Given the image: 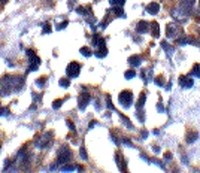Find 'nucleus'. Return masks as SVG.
Instances as JSON below:
<instances>
[{"label": "nucleus", "mask_w": 200, "mask_h": 173, "mask_svg": "<svg viewBox=\"0 0 200 173\" xmlns=\"http://www.w3.org/2000/svg\"><path fill=\"white\" fill-rule=\"evenodd\" d=\"M197 137H199V134H197V131H191V133H187V143H193L194 140H197Z\"/></svg>", "instance_id": "obj_13"}, {"label": "nucleus", "mask_w": 200, "mask_h": 173, "mask_svg": "<svg viewBox=\"0 0 200 173\" xmlns=\"http://www.w3.org/2000/svg\"><path fill=\"white\" fill-rule=\"evenodd\" d=\"M149 27H151V34L154 36V37H158L160 36V24L157 21H152L151 24H149Z\"/></svg>", "instance_id": "obj_11"}, {"label": "nucleus", "mask_w": 200, "mask_h": 173, "mask_svg": "<svg viewBox=\"0 0 200 173\" xmlns=\"http://www.w3.org/2000/svg\"><path fill=\"white\" fill-rule=\"evenodd\" d=\"M81 54L85 55V57H90V55H91V51L88 49L87 46H84V48H81Z\"/></svg>", "instance_id": "obj_19"}, {"label": "nucleus", "mask_w": 200, "mask_h": 173, "mask_svg": "<svg viewBox=\"0 0 200 173\" xmlns=\"http://www.w3.org/2000/svg\"><path fill=\"white\" fill-rule=\"evenodd\" d=\"M133 76H136V72L135 70H130V72L125 73V78H127V79H131Z\"/></svg>", "instance_id": "obj_22"}, {"label": "nucleus", "mask_w": 200, "mask_h": 173, "mask_svg": "<svg viewBox=\"0 0 200 173\" xmlns=\"http://www.w3.org/2000/svg\"><path fill=\"white\" fill-rule=\"evenodd\" d=\"M179 85L182 88H185V90H188V88H191L193 85H194V81H193L191 78H188V76H179Z\"/></svg>", "instance_id": "obj_6"}, {"label": "nucleus", "mask_w": 200, "mask_h": 173, "mask_svg": "<svg viewBox=\"0 0 200 173\" xmlns=\"http://www.w3.org/2000/svg\"><path fill=\"white\" fill-rule=\"evenodd\" d=\"M155 84H157L158 87H164V78H163V76H157V78H155Z\"/></svg>", "instance_id": "obj_18"}, {"label": "nucleus", "mask_w": 200, "mask_h": 173, "mask_svg": "<svg viewBox=\"0 0 200 173\" xmlns=\"http://www.w3.org/2000/svg\"><path fill=\"white\" fill-rule=\"evenodd\" d=\"M145 99H146V94L145 93H142V94H140V97H139V100H137V110L139 109H142L143 108V104H145Z\"/></svg>", "instance_id": "obj_15"}, {"label": "nucleus", "mask_w": 200, "mask_h": 173, "mask_svg": "<svg viewBox=\"0 0 200 173\" xmlns=\"http://www.w3.org/2000/svg\"><path fill=\"white\" fill-rule=\"evenodd\" d=\"M157 110H158V112H164V106L161 104V102L157 104Z\"/></svg>", "instance_id": "obj_24"}, {"label": "nucleus", "mask_w": 200, "mask_h": 173, "mask_svg": "<svg viewBox=\"0 0 200 173\" xmlns=\"http://www.w3.org/2000/svg\"><path fill=\"white\" fill-rule=\"evenodd\" d=\"M181 30L179 27H178V24H175V22H172V24H167V30H166V36L167 39H176L178 36H181Z\"/></svg>", "instance_id": "obj_2"}, {"label": "nucleus", "mask_w": 200, "mask_h": 173, "mask_svg": "<svg viewBox=\"0 0 200 173\" xmlns=\"http://www.w3.org/2000/svg\"><path fill=\"white\" fill-rule=\"evenodd\" d=\"M78 102H79V108H81V109H84L87 104H88V102H90V94H88V93L81 94V96L78 97Z\"/></svg>", "instance_id": "obj_9"}, {"label": "nucleus", "mask_w": 200, "mask_h": 173, "mask_svg": "<svg viewBox=\"0 0 200 173\" xmlns=\"http://www.w3.org/2000/svg\"><path fill=\"white\" fill-rule=\"evenodd\" d=\"M191 76L200 78V64H194V66H193V70H191Z\"/></svg>", "instance_id": "obj_16"}, {"label": "nucleus", "mask_w": 200, "mask_h": 173, "mask_svg": "<svg viewBox=\"0 0 200 173\" xmlns=\"http://www.w3.org/2000/svg\"><path fill=\"white\" fill-rule=\"evenodd\" d=\"M140 61H142V58H140L139 55H133L131 58H129V63L133 66V67H136V66H139L140 64Z\"/></svg>", "instance_id": "obj_14"}, {"label": "nucleus", "mask_w": 200, "mask_h": 173, "mask_svg": "<svg viewBox=\"0 0 200 173\" xmlns=\"http://www.w3.org/2000/svg\"><path fill=\"white\" fill-rule=\"evenodd\" d=\"M146 11H148V13H151V15H157L160 12V3H157V2L149 3L146 6Z\"/></svg>", "instance_id": "obj_8"}, {"label": "nucleus", "mask_w": 200, "mask_h": 173, "mask_svg": "<svg viewBox=\"0 0 200 173\" xmlns=\"http://www.w3.org/2000/svg\"><path fill=\"white\" fill-rule=\"evenodd\" d=\"M196 5V0H179V9L185 13V15H191V11Z\"/></svg>", "instance_id": "obj_3"}, {"label": "nucleus", "mask_w": 200, "mask_h": 173, "mask_svg": "<svg viewBox=\"0 0 200 173\" xmlns=\"http://www.w3.org/2000/svg\"><path fill=\"white\" fill-rule=\"evenodd\" d=\"M164 160H166V161H170V160H172V154H170V152H166V154H164Z\"/></svg>", "instance_id": "obj_23"}, {"label": "nucleus", "mask_w": 200, "mask_h": 173, "mask_svg": "<svg viewBox=\"0 0 200 173\" xmlns=\"http://www.w3.org/2000/svg\"><path fill=\"white\" fill-rule=\"evenodd\" d=\"M148 28H149V22L148 21H139V24L136 26V32L143 34V33H148Z\"/></svg>", "instance_id": "obj_7"}, {"label": "nucleus", "mask_w": 200, "mask_h": 173, "mask_svg": "<svg viewBox=\"0 0 200 173\" xmlns=\"http://www.w3.org/2000/svg\"><path fill=\"white\" fill-rule=\"evenodd\" d=\"M109 2H110V5H118V6H121V5H124L125 0H109Z\"/></svg>", "instance_id": "obj_21"}, {"label": "nucleus", "mask_w": 200, "mask_h": 173, "mask_svg": "<svg viewBox=\"0 0 200 173\" xmlns=\"http://www.w3.org/2000/svg\"><path fill=\"white\" fill-rule=\"evenodd\" d=\"M120 103L123 108H130V104L133 103V93L130 90H125L120 94Z\"/></svg>", "instance_id": "obj_1"}, {"label": "nucleus", "mask_w": 200, "mask_h": 173, "mask_svg": "<svg viewBox=\"0 0 200 173\" xmlns=\"http://www.w3.org/2000/svg\"><path fill=\"white\" fill-rule=\"evenodd\" d=\"M108 54V49L105 48V46H102V49H99L97 52H96V55H97L99 58H103V57H105Z\"/></svg>", "instance_id": "obj_17"}, {"label": "nucleus", "mask_w": 200, "mask_h": 173, "mask_svg": "<svg viewBox=\"0 0 200 173\" xmlns=\"http://www.w3.org/2000/svg\"><path fill=\"white\" fill-rule=\"evenodd\" d=\"M161 48L166 51V54H167V57H169V58H172L173 52H175V49H173V46H172V45H169L166 40H163V42H161Z\"/></svg>", "instance_id": "obj_10"}, {"label": "nucleus", "mask_w": 200, "mask_h": 173, "mask_svg": "<svg viewBox=\"0 0 200 173\" xmlns=\"http://www.w3.org/2000/svg\"><path fill=\"white\" fill-rule=\"evenodd\" d=\"M142 79H143L145 84H148V82L152 79V70L151 69H143L142 70Z\"/></svg>", "instance_id": "obj_12"}, {"label": "nucleus", "mask_w": 200, "mask_h": 173, "mask_svg": "<svg viewBox=\"0 0 200 173\" xmlns=\"http://www.w3.org/2000/svg\"><path fill=\"white\" fill-rule=\"evenodd\" d=\"M60 85L64 87V88H67V87L70 85V82H69V79H64V78H63V79L60 81Z\"/></svg>", "instance_id": "obj_20"}, {"label": "nucleus", "mask_w": 200, "mask_h": 173, "mask_svg": "<svg viewBox=\"0 0 200 173\" xmlns=\"http://www.w3.org/2000/svg\"><path fill=\"white\" fill-rule=\"evenodd\" d=\"M79 69H81V64L76 63V61H72L67 66V70H66V72H67V75H69L70 78H76L78 75H79V72H81Z\"/></svg>", "instance_id": "obj_5"}, {"label": "nucleus", "mask_w": 200, "mask_h": 173, "mask_svg": "<svg viewBox=\"0 0 200 173\" xmlns=\"http://www.w3.org/2000/svg\"><path fill=\"white\" fill-rule=\"evenodd\" d=\"M72 158V152L69 151L66 146H63L60 149V152H58V163H61V164H66V163H69Z\"/></svg>", "instance_id": "obj_4"}]
</instances>
